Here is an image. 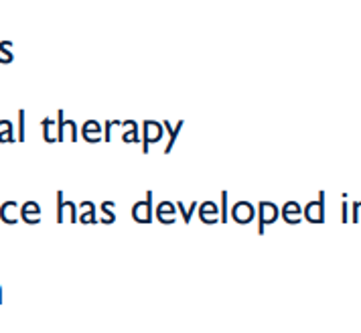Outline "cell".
Masks as SVG:
<instances>
[{"instance_id":"cell-3","label":"cell","mask_w":361,"mask_h":333,"mask_svg":"<svg viewBox=\"0 0 361 333\" xmlns=\"http://www.w3.org/2000/svg\"><path fill=\"white\" fill-rule=\"evenodd\" d=\"M43 128H45V138L47 142H55V122L51 118H45L43 120Z\"/></svg>"},{"instance_id":"cell-1","label":"cell","mask_w":361,"mask_h":333,"mask_svg":"<svg viewBox=\"0 0 361 333\" xmlns=\"http://www.w3.org/2000/svg\"><path fill=\"white\" fill-rule=\"evenodd\" d=\"M39 214H41V210H39V205H37L35 201H27V203L23 205V218L29 223L39 222Z\"/></svg>"},{"instance_id":"cell-2","label":"cell","mask_w":361,"mask_h":333,"mask_svg":"<svg viewBox=\"0 0 361 333\" xmlns=\"http://www.w3.org/2000/svg\"><path fill=\"white\" fill-rule=\"evenodd\" d=\"M0 218L6 223H14L16 222V203L14 201H8L0 207Z\"/></svg>"},{"instance_id":"cell-4","label":"cell","mask_w":361,"mask_h":333,"mask_svg":"<svg viewBox=\"0 0 361 333\" xmlns=\"http://www.w3.org/2000/svg\"><path fill=\"white\" fill-rule=\"evenodd\" d=\"M10 130H12L10 122L2 120V122H0V142H4V140H12V138H10Z\"/></svg>"},{"instance_id":"cell-5","label":"cell","mask_w":361,"mask_h":333,"mask_svg":"<svg viewBox=\"0 0 361 333\" xmlns=\"http://www.w3.org/2000/svg\"><path fill=\"white\" fill-rule=\"evenodd\" d=\"M0 293H2V288H0ZM0 299H2V297H0Z\"/></svg>"}]
</instances>
